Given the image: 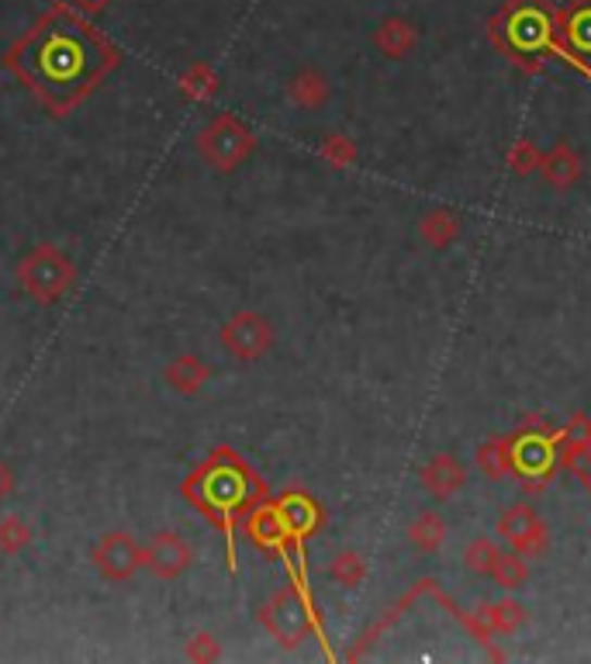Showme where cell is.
Instances as JSON below:
<instances>
[{"mask_svg":"<svg viewBox=\"0 0 591 664\" xmlns=\"http://www.w3.org/2000/svg\"><path fill=\"white\" fill-rule=\"evenodd\" d=\"M11 485H14V474H11V467L4 461H0V499H8Z\"/></svg>","mask_w":591,"mask_h":664,"instance_id":"cell-14","label":"cell"},{"mask_svg":"<svg viewBox=\"0 0 591 664\" xmlns=\"http://www.w3.org/2000/svg\"><path fill=\"white\" fill-rule=\"evenodd\" d=\"M194 561L190 547L177 537V534H160L146 547V564L156 572L160 578H177L187 572V564Z\"/></svg>","mask_w":591,"mask_h":664,"instance_id":"cell-8","label":"cell"},{"mask_svg":"<svg viewBox=\"0 0 591 664\" xmlns=\"http://www.w3.org/2000/svg\"><path fill=\"white\" fill-rule=\"evenodd\" d=\"M90 561L98 564V572L108 581H128L139 572V564L146 561V550L128 534H122V529H114V534H104L98 540V547L90 550Z\"/></svg>","mask_w":591,"mask_h":664,"instance_id":"cell-5","label":"cell"},{"mask_svg":"<svg viewBox=\"0 0 591 664\" xmlns=\"http://www.w3.org/2000/svg\"><path fill=\"white\" fill-rule=\"evenodd\" d=\"M114 49L87 14L76 11L70 0L52 4L38 22L8 49V70L17 73L38 101L52 115H70L84 104L101 80L118 66Z\"/></svg>","mask_w":591,"mask_h":664,"instance_id":"cell-1","label":"cell"},{"mask_svg":"<svg viewBox=\"0 0 591 664\" xmlns=\"http://www.w3.org/2000/svg\"><path fill=\"white\" fill-rule=\"evenodd\" d=\"M180 87L187 98H194V101H208V98H215V90H218V77H215V70L212 66H190L184 77H180Z\"/></svg>","mask_w":591,"mask_h":664,"instance_id":"cell-10","label":"cell"},{"mask_svg":"<svg viewBox=\"0 0 591 664\" xmlns=\"http://www.w3.org/2000/svg\"><path fill=\"white\" fill-rule=\"evenodd\" d=\"M166 381L174 385L180 394H194V391L208 381L204 360H198V356H180V360H174V364L166 367Z\"/></svg>","mask_w":591,"mask_h":664,"instance_id":"cell-9","label":"cell"},{"mask_svg":"<svg viewBox=\"0 0 591 664\" xmlns=\"http://www.w3.org/2000/svg\"><path fill=\"white\" fill-rule=\"evenodd\" d=\"M184 496L225 534L228 572H236V523L242 512H250L256 499L263 496V485L253 474V467H246L228 447H218L212 458L187 478Z\"/></svg>","mask_w":591,"mask_h":664,"instance_id":"cell-2","label":"cell"},{"mask_svg":"<svg viewBox=\"0 0 591 664\" xmlns=\"http://www.w3.org/2000/svg\"><path fill=\"white\" fill-rule=\"evenodd\" d=\"M222 343L232 350L239 360H256L266 350V343H271V329L263 326L260 315L242 312L222 329Z\"/></svg>","mask_w":591,"mask_h":664,"instance_id":"cell-7","label":"cell"},{"mask_svg":"<svg viewBox=\"0 0 591 664\" xmlns=\"http://www.w3.org/2000/svg\"><path fill=\"white\" fill-rule=\"evenodd\" d=\"M198 146H201V153H204L208 163H212L215 170H222V174H228L236 163H242L246 156L253 153V136H250V131H242L236 125V118H215L198 136Z\"/></svg>","mask_w":591,"mask_h":664,"instance_id":"cell-4","label":"cell"},{"mask_svg":"<svg viewBox=\"0 0 591 664\" xmlns=\"http://www.w3.org/2000/svg\"><path fill=\"white\" fill-rule=\"evenodd\" d=\"M28 540H32V529H28L22 519H14V516L0 519V550H8V554H17V550H22Z\"/></svg>","mask_w":591,"mask_h":664,"instance_id":"cell-12","label":"cell"},{"mask_svg":"<svg viewBox=\"0 0 591 664\" xmlns=\"http://www.w3.org/2000/svg\"><path fill=\"white\" fill-rule=\"evenodd\" d=\"M70 4L80 14H98V11H104L111 4V0H70Z\"/></svg>","mask_w":591,"mask_h":664,"instance_id":"cell-13","label":"cell"},{"mask_svg":"<svg viewBox=\"0 0 591 664\" xmlns=\"http://www.w3.org/2000/svg\"><path fill=\"white\" fill-rule=\"evenodd\" d=\"M17 277H22V288L35 301L52 305V301H60L70 291L73 267H70V260L60 250H49V246H42V250H35V253H28L22 260V271H17Z\"/></svg>","mask_w":591,"mask_h":664,"instance_id":"cell-3","label":"cell"},{"mask_svg":"<svg viewBox=\"0 0 591 664\" xmlns=\"http://www.w3.org/2000/svg\"><path fill=\"white\" fill-rule=\"evenodd\" d=\"M508 46L516 49L519 55H540L550 46V17L540 8H519L516 14L508 17Z\"/></svg>","mask_w":591,"mask_h":664,"instance_id":"cell-6","label":"cell"},{"mask_svg":"<svg viewBox=\"0 0 591 664\" xmlns=\"http://www.w3.org/2000/svg\"><path fill=\"white\" fill-rule=\"evenodd\" d=\"M567 42L578 55H591V4L578 8L567 22Z\"/></svg>","mask_w":591,"mask_h":664,"instance_id":"cell-11","label":"cell"}]
</instances>
